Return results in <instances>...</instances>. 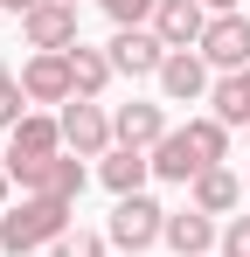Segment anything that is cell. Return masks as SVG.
Masks as SVG:
<instances>
[{
	"mask_svg": "<svg viewBox=\"0 0 250 257\" xmlns=\"http://www.w3.org/2000/svg\"><path fill=\"white\" fill-rule=\"evenodd\" d=\"M208 167H229V125L222 118H188V125H174L153 146V181L195 188Z\"/></svg>",
	"mask_w": 250,
	"mask_h": 257,
	"instance_id": "1",
	"label": "cell"
},
{
	"mask_svg": "<svg viewBox=\"0 0 250 257\" xmlns=\"http://www.w3.org/2000/svg\"><path fill=\"white\" fill-rule=\"evenodd\" d=\"M70 215H77V202H63V195H21L14 209H0V257H35L63 243Z\"/></svg>",
	"mask_w": 250,
	"mask_h": 257,
	"instance_id": "2",
	"label": "cell"
},
{
	"mask_svg": "<svg viewBox=\"0 0 250 257\" xmlns=\"http://www.w3.org/2000/svg\"><path fill=\"white\" fill-rule=\"evenodd\" d=\"M104 236H111L118 257H146L167 236V209L153 195H125V202H111V215H104Z\"/></svg>",
	"mask_w": 250,
	"mask_h": 257,
	"instance_id": "3",
	"label": "cell"
},
{
	"mask_svg": "<svg viewBox=\"0 0 250 257\" xmlns=\"http://www.w3.org/2000/svg\"><path fill=\"white\" fill-rule=\"evenodd\" d=\"M56 118H63V146H70L77 160H104V153L118 146V132H111V111H104L97 97H70Z\"/></svg>",
	"mask_w": 250,
	"mask_h": 257,
	"instance_id": "4",
	"label": "cell"
},
{
	"mask_svg": "<svg viewBox=\"0 0 250 257\" xmlns=\"http://www.w3.org/2000/svg\"><path fill=\"white\" fill-rule=\"evenodd\" d=\"M56 153H70V146H63V118H56V111H28L21 125L7 132V167H14V174L42 167V160H56Z\"/></svg>",
	"mask_w": 250,
	"mask_h": 257,
	"instance_id": "5",
	"label": "cell"
},
{
	"mask_svg": "<svg viewBox=\"0 0 250 257\" xmlns=\"http://www.w3.org/2000/svg\"><path fill=\"white\" fill-rule=\"evenodd\" d=\"M202 63L215 77H229V70H250V14H208V35H202Z\"/></svg>",
	"mask_w": 250,
	"mask_h": 257,
	"instance_id": "6",
	"label": "cell"
},
{
	"mask_svg": "<svg viewBox=\"0 0 250 257\" xmlns=\"http://www.w3.org/2000/svg\"><path fill=\"white\" fill-rule=\"evenodd\" d=\"M160 104H202L208 90H215V77H208V63H202V49H167V63H160Z\"/></svg>",
	"mask_w": 250,
	"mask_h": 257,
	"instance_id": "7",
	"label": "cell"
},
{
	"mask_svg": "<svg viewBox=\"0 0 250 257\" xmlns=\"http://www.w3.org/2000/svg\"><path fill=\"white\" fill-rule=\"evenodd\" d=\"M21 90H28V104H70L77 97V77H70V49L63 56H49V49H35L28 63H21Z\"/></svg>",
	"mask_w": 250,
	"mask_h": 257,
	"instance_id": "8",
	"label": "cell"
},
{
	"mask_svg": "<svg viewBox=\"0 0 250 257\" xmlns=\"http://www.w3.org/2000/svg\"><path fill=\"white\" fill-rule=\"evenodd\" d=\"M104 56H111V70L118 77H160V63H167V42L153 35V28H111V42H104Z\"/></svg>",
	"mask_w": 250,
	"mask_h": 257,
	"instance_id": "9",
	"label": "cell"
},
{
	"mask_svg": "<svg viewBox=\"0 0 250 257\" xmlns=\"http://www.w3.org/2000/svg\"><path fill=\"white\" fill-rule=\"evenodd\" d=\"M21 35L28 49H49V56H63V49H77V7H63V0H42L35 14H21Z\"/></svg>",
	"mask_w": 250,
	"mask_h": 257,
	"instance_id": "10",
	"label": "cell"
},
{
	"mask_svg": "<svg viewBox=\"0 0 250 257\" xmlns=\"http://www.w3.org/2000/svg\"><path fill=\"white\" fill-rule=\"evenodd\" d=\"M111 132H118V146H139V153H153L167 132V104H153V97H132V104H118L111 111Z\"/></svg>",
	"mask_w": 250,
	"mask_h": 257,
	"instance_id": "11",
	"label": "cell"
},
{
	"mask_svg": "<svg viewBox=\"0 0 250 257\" xmlns=\"http://www.w3.org/2000/svg\"><path fill=\"white\" fill-rule=\"evenodd\" d=\"M153 35H160L167 49H202L208 7H202V0H160V7H153Z\"/></svg>",
	"mask_w": 250,
	"mask_h": 257,
	"instance_id": "12",
	"label": "cell"
},
{
	"mask_svg": "<svg viewBox=\"0 0 250 257\" xmlns=\"http://www.w3.org/2000/svg\"><path fill=\"white\" fill-rule=\"evenodd\" d=\"M97 181L111 188V202L146 195V181H153V153H139V146H111V153L97 160Z\"/></svg>",
	"mask_w": 250,
	"mask_h": 257,
	"instance_id": "13",
	"label": "cell"
},
{
	"mask_svg": "<svg viewBox=\"0 0 250 257\" xmlns=\"http://www.w3.org/2000/svg\"><path fill=\"white\" fill-rule=\"evenodd\" d=\"M160 243H167L174 257H208L215 243H222V229H215V215H202V209H174Z\"/></svg>",
	"mask_w": 250,
	"mask_h": 257,
	"instance_id": "14",
	"label": "cell"
},
{
	"mask_svg": "<svg viewBox=\"0 0 250 257\" xmlns=\"http://www.w3.org/2000/svg\"><path fill=\"white\" fill-rule=\"evenodd\" d=\"M188 209L202 215H236L243 209V181H236V167H208L195 188H188Z\"/></svg>",
	"mask_w": 250,
	"mask_h": 257,
	"instance_id": "15",
	"label": "cell"
},
{
	"mask_svg": "<svg viewBox=\"0 0 250 257\" xmlns=\"http://www.w3.org/2000/svg\"><path fill=\"white\" fill-rule=\"evenodd\" d=\"M208 118H222V125L250 132V70H229V77H215V90H208Z\"/></svg>",
	"mask_w": 250,
	"mask_h": 257,
	"instance_id": "16",
	"label": "cell"
},
{
	"mask_svg": "<svg viewBox=\"0 0 250 257\" xmlns=\"http://www.w3.org/2000/svg\"><path fill=\"white\" fill-rule=\"evenodd\" d=\"M70 77H77V97H97V104H104V90H111L118 70H111V56H104V49L77 42V49H70Z\"/></svg>",
	"mask_w": 250,
	"mask_h": 257,
	"instance_id": "17",
	"label": "cell"
},
{
	"mask_svg": "<svg viewBox=\"0 0 250 257\" xmlns=\"http://www.w3.org/2000/svg\"><path fill=\"white\" fill-rule=\"evenodd\" d=\"M42 257H111V236L104 229H70L63 243H49Z\"/></svg>",
	"mask_w": 250,
	"mask_h": 257,
	"instance_id": "18",
	"label": "cell"
},
{
	"mask_svg": "<svg viewBox=\"0 0 250 257\" xmlns=\"http://www.w3.org/2000/svg\"><path fill=\"white\" fill-rule=\"evenodd\" d=\"M21 118H28V90H21V77L0 63V132H14Z\"/></svg>",
	"mask_w": 250,
	"mask_h": 257,
	"instance_id": "19",
	"label": "cell"
},
{
	"mask_svg": "<svg viewBox=\"0 0 250 257\" xmlns=\"http://www.w3.org/2000/svg\"><path fill=\"white\" fill-rule=\"evenodd\" d=\"M104 14H111V28H153V7L160 0H97Z\"/></svg>",
	"mask_w": 250,
	"mask_h": 257,
	"instance_id": "20",
	"label": "cell"
},
{
	"mask_svg": "<svg viewBox=\"0 0 250 257\" xmlns=\"http://www.w3.org/2000/svg\"><path fill=\"white\" fill-rule=\"evenodd\" d=\"M215 257H250V215H229V222H222V243H215Z\"/></svg>",
	"mask_w": 250,
	"mask_h": 257,
	"instance_id": "21",
	"label": "cell"
},
{
	"mask_svg": "<svg viewBox=\"0 0 250 257\" xmlns=\"http://www.w3.org/2000/svg\"><path fill=\"white\" fill-rule=\"evenodd\" d=\"M7 195H14V167H7V153H0V209H14Z\"/></svg>",
	"mask_w": 250,
	"mask_h": 257,
	"instance_id": "22",
	"label": "cell"
},
{
	"mask_svg": "<svg viewBox=\"0 0 250 257\" xmlns=\"http://www.w3.org/2000/svg\"><path fill=\"white\" fill-rule=\"evenodd\" d=\"M42 0H0V14H35Z\"/></svg>",
	"mask_w": 250,
	"mask_h": 257,
	"instance_id": "23",
	"label": "cell"
},
{
	"mask_svg": "<svg viewBox=\"0 0 250 257\" xmlns=\"http://www.w3.org/2000/svg\"><path fill=\"white\" fill-rule=\"evenodd\" d=\"M208 14H236V7H243V0H202Z\"/></svg>",
	"mask_w": 250,
	"mask_h": 257,
	"instance_id": "24",
	"label": "cell"
},
{
	"mask_svg": "<svg viewBox=\"0 0 250 257\" xmlns=\"http://www.w3.org/2000/svg\"><path fill=\"white\" fill-rule=\"evenodd\" d=\"M63 7H83V0H63Z\"/></svg>",
	"mask_w": 250,
	"mask_h": 257,
	"instance_id": "25",
	"label": "cell"
},
{
	"mask_svg": "<svg viewBox=\"0 0 250 257\" xmlns=\"http://www.w3.org/2000/svg\"><path fill=\"white\" fill-rule=\"evenodd\" d=\"M243 160H250V139H243Z\"/></svg>",
	"mask_w": 250,
	"mask_h": 257,
	"instance_id": "26",
	"label": "cell"
},
{
	"mask_svg": "<svg viewBox=\"0 0 250 257\" xmlns=\"http://www.w3.org/2000/svg\"><path fill=\"white\" fill-rule=\"evenodd\" d=\"M111 257H118V250H111Z\"/></svg>",
	"mask_w": 250,
	"mask_h": 257,
	"instance_id": "27",
	"label": "cell"
}]
</instances>
